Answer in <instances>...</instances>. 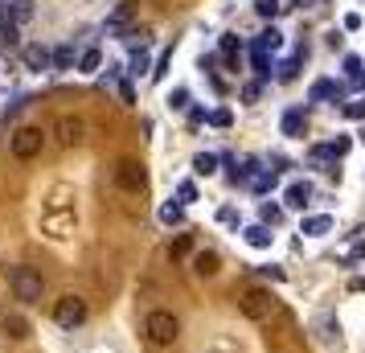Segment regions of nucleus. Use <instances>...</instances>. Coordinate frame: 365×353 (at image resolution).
Segmentation results:
<instances>
[{
  "label": "nucleus",
  "instance_id": "f257e3e1",
  "mask_svg": "<svg viewBox=\"0 0 365 353\" xmlns=\"http://www.w3.org/2000/svg\"><path fill=\"white\" fill-rule=\"evenodd\" d=\"M144 337H148L152 345H160V349H168L177 337H181V320L173 317L168 308H152L148 317H144Z\"/></svg>",
  "mask_w": 365,
  "mask_h": 353
},
{
  "label": "nucleus",
  "instance_id": "f03ea898",
  "mask_svg": "<svg viewBox=\"0 0 365 353\" xmlns=\"http://www.w3.org/2000/svg\"><path fill=\"white\" fill-rule=\"evenodd\" d=\"M275 308H279V300H275V292H271V287H247V292L238 296V312H242L247 320L275 317Z\"/></svg>",
  "mask_w": 365,
  "mask_h": 353
},
{
  "label": "nucleus",
  "instance_id": "7ed1b4c3",
  "mask_svg": "<svg viewBox=\"0 0 365 353\" xmlns=\"http://www.w3.org/2000/svg\"><path fill=\"white\" fill-rule=\"evenodd\" d=\"M86 300L83 296H62V300L53 304V324L58 329H66V333H74V329H83L86 324Z\"/></svg>",
  "mask_w": 365,
  "mask_h": 353
},
{
  "label": "nucleus",
  "instance_id": "20e7f679",
  "mask_svg": "<svg viewBox=\"0 0 365 353\" xmlns=\"http://www.w3.org/2000/svg\"><path fill=\"white\" fill-rule=\"evenodd\" d=\"M9 284H13V296H17L21 304L41 300V287H46L34 267H13V271H9Z\"/></svg>",
  "mask_w": 365,
  "mask_h": 353
},
{
  "label": "nucleus",
  "instance_id": "39448f33",
  "mask_svg": "<svg viewBox=\"0 0 365 353\" xmlns=\"http://www.w3.org/2000/svg\"><path fill=\"white\" fill-rule=\"evenodd\" d=\"M41 144H46L41 128H17V132L9 135V152H13L17 160H34L37 152H41Z\"/></svg>",
  "mask_w": 365,
  "mask_h": 353
},
{
  "label": "nucleus",
  "instance_id": "423d86ee",
  "mask_svg": "<svg viewBox=\"0 0 365 353\" xmlns=\"http://www.w3.org/2000/svg\"><path fill=\"white\" fill-rule=\"evenodd\" d=\"M115 181H119V189H128V193H140V189L148 185V173H144V165H140V160H119Z\"/></svg>",
  "mask_w": 365,
  "mask_h": 353
},
{
  "label": "nucleus",
  "instance_id": "0eeeda50",
  "mask_svg": "<svg viewBox=\"0 0 365 353\" xmlns=\"http://www.w3.org/2000/svg\"><path fill=\"white\" fill-rule=\"evenodd\" d=\"M53 135H58V144H78L83 140V119H74V116H58V123H53Z\"/></svg>",
  "mask_w": 365,
  "mask_h": 353
},
{
  "label": "nucleus",
  "instance_id": "6e6552de",
  "mask_svg": "<svg viewBox=\"0 0 365 353\" xmlns=\"http://www.w3.org/2000/svg\"><path fill=\"white\" fill-rule=\"evenodd\" d=\"M312 333H316V341L332 345V341L341 337V324H336V317H332V312H320V317L312 320Z\"/></svg>",
  "mask_w": 365,
  "mask_h": 353
},
{
  "label": "nucleus",
  "instance_id": "1a4fd4ad",
  "mask_svg": "<svg viewBox=\"0 0 365 353\" xmlns=\"http://www.w3.org/2000/svg\"><path fill=\"white\" fill-rule=\"evenodd\" d=\"M308 202H312V185H308V181H292V185L283 189V205H292V210H304Z\"/></svg>",
  "mask_w": 365,
  "mask_h": 353
},
{
  "label": "nucleus",
  "instance_id": "9d476101",
  "mask_svg": "<svg viewBox=\"0 0 365 353\" xmlns=\"http://www.w3.org/2000/svg\"><path fill=\"white\" fill-rule=\"evenodd\" d=\"M304 132H308V116H304L299 107H292V111H283V135H292V140H299Z\"/></svg>",
  "mask_w": 365,
  "mask_h": 353
},
{
  "label": "nucleus",
  "instance_id": "9b49d317",
  "mask_svg": "<svg viewBox=\"0 0 365 353\" xmlns=\"http://www.w3.org/2000/svg\"><path fill=\"white\" fill-rule=\"evenodd\" d=\"M21 58H25V66L29 70H50V50H46V46H25V53H21Z\"/></svg>",
  "mask_w": 365,
  "mask_h": 353
},
{
  "label": "nucleus",
  "instance_id": "f8f14e48",
  "mask_svg": "<svg viewBox=\"0 0 365 353\" xmlns=\"http://www.w3.org/2000/svg\"><path fill=\"white\" fill-rule=\"evenodd\" d=\"M329 230H332L329 214H312V218H304V226H299V235H308V238H320V235H329Z\"/></svg>",
  "mask_w": 365,
  "mask_h": 353
},
{
  "label": "nucleus",
  "instance_id": "ddd939ff",
  "mask_svg": "<svg viewBox=\"0 0 365 353\" xmlns=\"http://www.w3.org/2000/svg\"><path fill=\"white\" fill-rule=\"evenodd\" d=\"M324 99H341V86L332 83V78H320V83H312V91H308V103H324Z\"/></svg>",
  "mask_w": 365,
  "mask_h": 353
},
{
  "label": "nucleus",
  "instance_id": "4468645a",
  "mask_svg": "<svg viewBox=\"0 0 365 353\" xmlns=\"http://www.w3.org/2000/svg\"><path fill=\"white\" fill-rule=\"evenodd\" d=\"M217 263H222V259H217V251H197V255H193V271H197V275H205V280H210V275H217Z\"/></svg>",
  "mask_w": 365,
  "mask_h": 353
},
{
  "label": "nucleus",
  "instance_id": "2eb2a0df",
  "mask_svg": "<svg viewBox=\"0 0 365 353\" xmlns=\"http://www.w3.org/2000/svg\"><path fill=\"white\" fill-rule=\"evenodd\" d=\"M308 160H312L316 168H324V173H336V156H332L329 144H316V148L308 152Z\"/></svg>",
  "mask_w": 365,
  "mask_h": 353
},
{
  "label": "nucleus",
  "instance_id": "dca6fc26",
  "mask_svg": "<svg viewBox=\"0 0 365 353\" xmlns=\"http://www.w3.org/2000/svg\"><path fill=\"white\" fill-rule=\"evenodd\" d=\"M242 235H247V242L255 247V251H267V247H271V238H275V235H271V230L263 226V222H259V226H247Z\"/></svg>",
  "mask_w": 365,
  "mask_h": 353
},
{
  "label": "nucleus",
  "instance_id": "f3484780",
  "mask_svg": "<svg viewBox=\"0 0 365 353\" xmlns=\"http://www.w3.org/2000/svg\"><path fill=\"white\" fill-rule=\"evenodd\" d=\"M193 173H197V177H214L217 173V156L214 152H197V156H193Z\"/></svg>",
  "mask_w": 365,
  "mask_h": 353
},
{
  "label": "nucleus",
  "instance_id": "a211bd4d",
  "mask_svg": "<svg viewBox=\"0 0 365 353\" xmlns=\"http://www.w3.org/2000/svg\"><path fill=\"white\" fill-rule=\"evenodd\" d=\"M99 62H103L99 46H86V50L78 53V70H83V74H95V70H99Z\"/></svg>",
  "mask_w": 365,
  "mask_h": 353
},
{
  "label": "nucleus",
  "instance_id": "6ab92c4d",
  "mask_svg": "<svg viewBox=\"0 0 365 353\" xmlns=\"http://www.w3.org/2000/svg\"><path fill=\"white\" fill-rule=\"evenodd\" d=\"M279 46H283V34H279V29H263V34H259V41H255V53L279 50Z\"/></svg>",
  "mask_w": 365,
  "mask_h": 353
},
{
  "label": "nucleus",
  "instance_id": "aec40b11",
  "mask_svg": "<svg viewBox=\"0 0 365 353\" xmlns=\"http://www.w3.org/2000/svg\"><path fill=\"white\" fill-rule=\"evenodd\" d=\"M247 185L255 189V193H267V189L275 185V168H255V177H250Z\"/></svg>",
  "mask_w": 365,
  "mask_h": 353
},
{
  "label": "nucleus",
  "instance_id": "412c9836",
  "mask_svg": "<svg viewBox=\"0 0 365 353\" xmlns=\"http://www.w3.org/2000/svg\"><path fill=\"white\" fill-rule=\"evenodd\" d=\"M74 66V46H58L50 53V70H70Z\"/></svg>",
  "mask_w": 365,
  "mask_h": 353
},
{
  "label": "nucleus",
  "instance_id": "4be33fe9",
  "mask_svg": "<svg viewBox=\"0 0 365 353\" xmlns=\"http://www.w3.org/2000/svg\"><path fill=\"white\" fill-rule=\"evenodd\" d=\"M160 222H165V226H181L185 222V205L181 202H165L160 205Z\"/></svg>",
  "mask_w": 365,
  "mask_h": 353
},
{
  "label": "nucleus",
  "instance_id": "5701e85b",
  "mask_svg": "<svg viewBox=\"0 0 365 353\" xmlns=\"http://www.w3.org/2000/svg\"><path fill=\"white\" fill-rule=\"evenodd\" d=\"M0 329L13 337V341H25V337H29V320H25V317H9L4 324H0Z\"/></svg>",
  "mask_w": 365,
  "mask_h": 353
},
{
  "label": "nucleus",
  "instance_id": "b1692460",
  "mask_svg": "<svg viewBox=\"0 0 365 353\" xmlns=\"http://www.w3.org/2000/svg\"><path fill=\"white\" fill-rule=\"evenodd\" d=\"M189 251H193V238L189 235H177L173 242H168V255H173V259H185Z\"/></svg>",
  "mask_w": 365,
  "mask_h": 353
},
{
  "label": "nucleus",
  "instance_id": "393cba45",
  "mask_svg": "<svg viewBox=\"0 0 365 353\" xmlns=\"http://www.w3.org/2000/svg\"><path fill=\"white\" fill-rule=\"evenodd\" d=\"M361 259H365V238L349 242L345 251H341V263H361Z\"/></svg>",
  "mask_w": 365,
  "mask_h": 353
},
{
  "label": "nucleus",
  "instance_id": "a878e982",
  "mask_svg": "<svg viewBox=\"0 0 365 353\" xmlns=\"http://www.w3.org/2000/svg\"><path fill=\"white\" fill-rule=\"evenodd\" d=\"M259 218H263V226L271 230V226H279V222H283V210H279V205H271V202H263V210H259Z\"/></svg>",
  "mask_w": 365,
  "mask_h": 353
},
{
  "label": "nucleus",
  "instance_id": "bb28decb",
  "mask_svg": "<svg viewBox=\"0 0 365 353\" xmlns=\"http://www.w3.org/2000/svg\"><path fill=\"white\" fill-rule=\"evenodd\" d=\"M279 0H255V13H259V17H279Z\"/></svg>",
  "mask_w": 365,
  "mask_h": 353
},
{
  "label": "nucleus",
  "instance_id": "cd10ccee",
  "mask_svg": "<svg viewBox=\"0 0 365 353\" xmlns=\"http://www.w3.org/2000/svg\"><path fill=\"white\" fill-rule=\"evenodd\" d=\"M177 202H181V205L197 202V185H193V181H181V185H177Z\"/></svg>",
  "mask_w": 365,
  "mask_h": 353
},
{
  "label": "nucleus",
  "instance_id": "c85d7f7f",
  "mask_svg": "<svg viewBox=\"0 0 365 353\" xmlns=\"http://www.w3.org/2000/svg\"><path fill=\"white\" fill-rule=\"evenodd\" d=\"M341 111H345L349 119H365V95H357V99H353V103H345Z\"/></svg>",
  "mask_w": 365,
  "mask_h": 353
},
{
  "label": "nucleus",
  "instance_id": "c756f323",
  "mask_svg": "<svg viewBox=\"0 0 365 353\" xmlns=\"http://www.w3.org/2000/svg\"><path fill=\"white\" fill-rule=\"evenodd\" d=\"M210 123H214V128H230V123H234L230 107H217V111H210Z\"/></svg>",
  "mask_w": 365,
  "mask_h": 353
},
{
  "label": "nucleus",
  "instance_id": "7c9ffc66",
  "mask_svg": "<svg viewBox=\"0 0 365 353\" xmlns=\"http://www.w3.org/2000/svg\"><path fill=\"white\" fill-rule=\"evenodd\" d=\"M217 222H222V226H238V210H234V205H222V210H217Z\"/></svg>",
  "mask_w": 365,
  "mask_h": 353
},
{
  "label": "nucleus",
  "instance_id": "2f4dec72",
  "mask_svg": "<svg viewBox=\"0 0 365 353\" xmlns=\"http://www.w3.org/2000/svg\"><path fill=\"white\" fill-rule=\"evenodd\" d=\"M345 74H349V78H357V74H365V62H361V58H353V53H349V58H345Z\"/></svg>",
  "mask_w": 365,
  "mask_h": 353
},
{
  "label": "nucleus",
  "instance_id": "473e14b6",
  "mask_svg": "<svg viewBox=\"0 0 365 353\" xmlns=\"http://www.w3.org/2000/svg\"><path fill=\"white\" fill-rule=\"evenodd\" d=\"M296 66H299V58H287V62L279 66V78H283V83H292V78H296Z\"/></svg>",
  "mask_w": 365,
  "mask_h": 353
},
{
  "label": "nucleus",
  "instance_id": "72a5a7b5",
  "mask_svg": "<svg viewBox=\"0 0 365 353\" xmlns=\"http://www.w3.org/2000/svg\"><path fill=\"white\" fill-rule=\"evenodd\" d=\"M168 62H173V53H160V62H156V70H152V78H156V83H160V78H165V70H168Z\"/></svg>",
  "mask_w": 365,
  "mask_h": 353
},
{
  "label": "nucleus",
  "instance_id": "f704fd0d",
  "mask_svg": "<svg viewBox=\"0 0 365 353\" xmlns=\"http://www.w3.org/2000/svg\"><path fill=\"white\" fill-rule=\"evenodd\" d=\"M329 148H332V156L341 160V156H345V152H349V140H345V135H336V140H332Z\"/></svg>",
  "mask_w": 365,
  "mask_h": 353
},
{
  "label": "nucleus",
  "instance_id": "c9c22d12",
  "mask_svg": "<svg viewBox=\"0 0 365 353\" xmlns=\"http://www.w3.org/2000/svg\"><path fill=\"white\" fill-rule=\"evenodd\" d=\"M259 91H263L259 83H247V86H242V99H247V103H255V99H259Z\"/></svg>",
  "mask_w": 365,
  "mask_h": 353
},
{
  "label": "nucleus",
  "instance_id": "e433bc0d",
  "mask_svg": "<svg viewBox=\"0 0 365 353\" xmlns=\"http://www.w3.org/2000/svg\"><path fill=\"white\" fill-rule=\"evenodd\" d=\"M168 103H173V107H185V103H189V91H173V99Z\"/></svg>",
  "mask_w": 365,
  "mask_h": 353
},
{
  "label": "nucleus",
  "instance_id": "4c0bfd02",
  "mask_svg": "<svg viewBox=\"0 0 365 353\" xmlns=\"http://www.w3.org/2000/svg\"><path fill=\"white\" fill-rule=\"evenodd\" d=\"M115 91H119V99H123V103H132V99H135V95H132V86H128V83H119Z\"/></svg>",
  "mask_w": 365,
  "mask_h": 353
},
{
  "label": "nucleus",
  "instance_id": "58836bf2",
  "mask_svg": "<svg viewBox=\"0 0 365 353\" xmlns=\"http://www.w3.org/2000/svg\"><path fill=\"white\" fill-rule=\"evenodd\" d=\"M349 292H365V275H353L349 280Z\"/></svg>",
  "mask_w": 365,
  "mask_h": 353
},
{
  "label": "nucleus",
  "instance_id": "ea45409f",
  "mask_svg": "<svg viewBox=\"0 0 365 353\" xmlns=\"http://www.w3.org/2000/svg\"><path fill=\"white\" fill-rule=\"evenodd\" d=\"M259 271H263V275H271L275 284H283V271H279V267H259Z\"/></svg>",
  "mask_w": 365,
  "mask_h": 353
},
{
  "label": "nucleus",
  "instance_id": "a19ab883",
  "mask_svg": "<svg viewBox=\"0 0 365 353\" xmlns=\"http://www.w3.org/2000/svg\"><path fill=\"white\" fill-rule=\"evenodd\" d=\"M299 4H316V0H299Z\"/></svg>",
  "mask_w": 365,
  "mask_h": 353
},
{
  "label": "nucleus",
  "instance_id": "79ce46f5",
  "mask_svg": "<svg viewBox=\"0 0 365 353\" xmlns=\"http://www.w3.org/2000/svg\"><path fill=\"white\" fill-rule=\"evenodd\" d=\"M361 140H365V132H361Z\"/></svg>",
  "mask_w": 365,
  "mask_h": 353
}]
</instances>
